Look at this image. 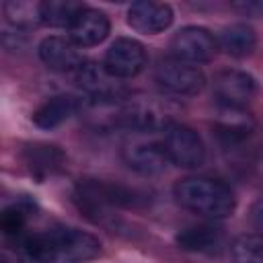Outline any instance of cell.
Returning <instances> with one entry per match:
<instances>
[{
    "mask_svg": "<svg viewBox=\"0 0 263 263\" xmlns=\"http://www.w3.org/2000/svg\"><path fill=\"white\" fill-rule=\"evenodd\" d=\"M175 199L189 212L212 218L224 220L232 216L236 208V197L230 185L214 177H185L175 183Z\"/></svg>",
    "mask_w": 263,
    "mask_h": 263,
    "instance_id": "cell-1",
    "label": "cell"
},
{
    "mask_svg": "<svg viewBox=\"0 0 263 263\" xmlns=\"http://www.w3.org/2000/svg\"><path fill=\"white\" fill-rule=\"evenodd\" d=\"M140 193L129 187L97 179L80 181L74 191V201L78 210L97 224H105L113 216L111 212L115 208H132L140 203Z\"/></svg>",
    "mask_w": 263,
    "mask_h": 263,
    "instance_id": "cell-2",
    "label": "cell"
},
{
    "mask_svg": "<svg viewBox=\"0 0 263 263\" xmlns=\"http://www.w3.org/2000/svg\"><path fill=\"white\" fill-rule=\"evenodd\" d=\"M160 144L171 164H177L183 168H197L205 162V146L199 134L181 121H171L162 129Z\"/></svg>",
    "mask_w": 263,
    "mask_h": 263,
    "instance_id": "cell-3",
    "label": "cell"
},
{
    "mask_svg": "<svg viewBox=\"0 0 263 263\" xmlns=\"http://www.w3.org/2000/svg\"><path fill=\"white\" fill-rule=\"evenodd\" d=\"M154 80L162 90L177 97H193L205 86V74L197 66L181 62L173 55L158 62L154 68Z\"/></svg>",
    "mask_w": 263,
    "mask_h": 263,
    "instance_id": "cell-4",
    "label": "cell"
},
{
    "mask_svg": "<svg viewBox=\"0 0 263 263\" xmlns=\"http://www.w3.org/2000/svg\"><path fill=\"white\" fill-rule=\"evenodd\" d=\"M218 51V39L203 27L189 25L179 29L171 39V53L173 58L187 62V64H205Z\"/></svg>",
    "mask_w": 263,
    "mask_h": 263,
    "instance_id": "cell-5",
    "label": "cell"
},
{
    "mask_svg": "<svg viewBox=\"0 0 263 263\" xmlns=\"http://www.w3.org/2000/svg\"><path fill=\"white\" fill-rule=\"evenodd\" d=\"M146 62H148L146 47L138 39L117 37L109 45L105 60H103V66L111 76L125 80V78L138 76L146 68Z\"/></svg>",
    "mask_w": 263,
    "mask_h": 263,
    "instance_id": "cell-6",
    "label": "cell"
},
{
    "mask_svg": "<svg viewBox=\"0 0 263 263\" xmlns=\"http://www.w3.org/2000/svg\"><path fill=\"white\" fill-rule=\"evenodd\" d=\"M51 234L58 249V263H86L101 253L99 238L80 228L55 226Z\"/></svg>",
    "mask_w": 263,
    "mask_h": 263,
    "instance_id": "cell-7",
    "label": "cell"
},
{
    "mask_svg": "<svg viewBox=\"0 0 263 263\" xmlns=\"http://www.w3.org/2000/svg\"><path fill=\"white\" fill-rule=\"evenodd\" d=\"M214 97L222 107L245 109L257 92V82L249 72L242 70H222L212 82Z\"/></svg>",
    "mask_w": 263,
    "mask_h": 263,
    "instance_id": "cell-8",
    "label": "cell"
},
{
    "mask_svg": "<svg viewBox=\"0 0 263 263\" xmlns=\"http://www.w3.org/2000/svg\"><path fill=\"white\" fill-rule=\"evenodd\" d=\"M76 82L82 88V92H86L99 105L115 103L125 92L121 80L115 78V76H111L105 70V66L103 64H97V62H86L76 72Z\"/></svg>",
    "mask_w": 263,
    "mask_h": 263,
    "instance_id": "cell-9",
    "label": "cell"
},
{
    "mask_svg": "<svg viewBox=\"0 0 263 263\" xmlns=\"http://www.w3.org/2000/svg\"><path fill=\"white\" fill-rule=\"evenodd\" d=\"M255 132V119L247 109L238 107H222L218 105V113L214 119V134L222 146H238Z\"/></svg>",
    "mask_w": 263,
    "mask_h": 263,
    "instance_id": "cell-10",
    "label": "cell"
},
{
    "mask_svg": "<svg viewBox=\"0 0 263 263\" xmlns=\"http://www.w3.org/2000/svg\"><path fill=\"white\" fill-rule=\"evenodd\" d=\"M41 62L55 72H78L86 62L80 47L70 37L49 35L39 43Z\"/></svg>",
    "mask_w": 263,
    "mask_h": 263,
    "instance_id": "cell-11",
    "label": "cell"
},
{
    "mask_svg": "<svg viewBox=\"0 0 263 263\" xmlns=\"http://www.w3.org/2000/svg\"><path fill=\"white\" fill-rule=\"evenodd\" d=\"M173 23V8L166 2L140 0L127 8V25L144 35H156Z\"/></svg>",
    "mask_w": 263,
    "mask_h": 263,
    "instance_id": "cell-12",
    "label": "cell"
},
{
    "mask_svg": "<svg viewBox=\"0 0 263 263\" xmlns=\"http://www.w3.org/2000/svg\"><path fill=\"white\" fill-rule=\"evenodd\" d=\"M109 31H111L109 16L99 8L84 6L74 18V23L68 27V37L78 47H92L105 41Z\"/></svg>",
    "mask_w": 263,
    "mask_h": 263,
    "instance_id": "cell-13",
    "label": "cell"
},
{
    "mask_svg": "<svg viewBox=\"0 0 263 263\" xmlns=\"http://www.w3.org/2000/svg\"><path fill=\"white\" fill-rule=\"evenodd\" d=\"M177 245L183 251L189 253H201V255H220L226 247V234L224 228L216 224H193L177 234Z\"/></svg>",
    "mask_w": 263,
    "mask_h": 263,
    "instance_id": "cell-14",
    "label": "cell"
},
{
    "mask_svg": "<svg viewBox=\"0 0 263 263\" xmlns=\"http://www.w3.org/2000/svg\"><path fill=\"white\" fill-rule=\"evenodd\" d=\"M123 158L127 162V166L144 177H154L166 171V166L171 164L164 148L160 142H140V144H132L125 148Z\"/></svg>",
    "mask_w": 263,
    "mask_h": 263,
    "instance_id": "cell-15",
    "label": "cell"
},
{
    "mask_svg": "<svg viewBox=\"0 0 263 263\" xmlns=\"http://www.w3.org/2000/svg\"><path fill=\"white\" fill-rule=\"evenodd\" d=\"M14 251L21 263H58V249L51 228L41 232H25L14 240Z\"/></svg>",
    "mask_w": 263,
    "mask_h": 263,
    "instance_id": "cell-16",
    "label": "cell"
},
{
    "mask_svg": "<svg viewBox=\"0 0 263 263\" xmlns=\"http://www.w3.org/2000/svg\"><path fill=\"white\" fill-rule=\"evenodd\" d=\"M23 160L37 181H45L64 166L66 154L53 144H29L23 150Z\"/></svg>",
    "mask_w": 263,
    "mask_h": 263,
    "instance_id": "cell-17",
    "label": "cell"
},
{
    "mask_svg": "<svg viewBox=\"0 0 263 263\" xmlns=\"http://www.w3.org/2000/svg\"><path fill=\"white\" fill-rule=\"evenodd\" d=\"M80 109V101L72 95H55L41 103L33 113V123L39 129H53L70 119Z\"/></svg>",
    "mask_w": 263,
    "mask_h": 263,
    "instance_id": "cell-18",
    "label": "cell"
},
{
    "mask_svg": "<svg viewBox=\"0 0 263 263\" xmlns=\"http://www.w3.org/2000/svg\"><path fill=\"white\" fill-rule=\"evenodd\" d=\"M257 45V35L251 25L247 23H234L222 29L218 35V49L232 58H247L253 53Z\"/></svg>",
    "mask_w": 263,
    "mask_h": 263,
    "instance_id": "cell-19",
    "label": "cell"
},
{
    "mask_svg": "<svg viewBox=\"0 0 263 263\" xmlns=\"http://www.w3.org/2000/svg\"><path fill=\"white\" fill-rule=\"evenodd\" d=\"M82 8H84V4L74 2V0H45L39 6L41 23L49 25V27H66L68 29Z\"/></svg>",
    "mask_w": 263,
    "mask_h": 263,
    "instance_id": "cell-20",
    "label": "cell"
},
{
    "mask_svg": "<svg viewBox=\"0 0 263 263\" xmlns=\"http://www.w3.org/2000/svg\"><path fill=\"white\" fill-rule=\"evenodd\" d=\"M31 212H33V205L27 199H21V201L8 205L0 218V228H2L4 236L12 238V240L21 238L27 232V222H29Z\"/></svg>",
    "mask_w": 263,
    "mask_h": 263,
    "instance_id": "cell-21",
    "label": "cell"
},
{
    "mask_svg": "<svg viewBox=\"0 0 263 263\" xmlns=\"http://www.w3.org/2000/svg\"><path fill=\"white\" fill-rule=\"evenodd\" d=\"M232 263H263V236L261 234H242L234 238Z\"/></svg>",
    "mask_w": 263,
    "mask_h": 263,
    "instance_id": "cell-22",
    "label": "cell"
},
{
    "mask_svg": "<svg viewBox=\"0 0 263 263\" xmlns=\"http://www.w3.org/2000/svg\"><path fill=\"white\" fill-rule=\"evenodd\" d=\"M41 2H6L4 4V14L10 25L16 29H27L35 23H41V12H39Z\"/></svg>",
    "mask_w": 263,
    "mask_h": 263,
    "instance_id": "cell-23",
    "label": "cell"
},
{
    "mask_svg": "<svg viewBox=\"0 0 263 263\" xmlns=\"http://www.w3.org/2000/svg\"><path fill=\"white\" fill-rule=\"evenodd\" d=\"M232 8L240 10L247 16H263V2L261 0H247V2H236Z\"/></svg>",
    "mask_w": 263,
    "mask_h": 263,
    "instance_id": "cell-24",
    "label": "cell"
},
{
    "mask_svg": "<svg viewBox=\"0 0 263 263\" xmlns=\"http://www.w3.org/2000/svg\"><path fill=\"white\" fill-rule=\"evenodd\" d=\"M249 218H251V224L253 228L263 236V197H259L253 205H251V212H249Z\"/></svg>",
    "mask_w": 263,
    "mask_h": 263,
    "instance_id": "cell-25",
    "label": "cell"
},
{
    "mask_svg": "<svg viewBox=\"0 0 263 263\" xmlns=\"http://www.w3.org/2000/svg\"><path fill=\"white\" fill-rule=\"evenodd\" d=\"M255 171H257L259 177H263V146H261V150L255 156Z\"/></svg>",
    "mask_w": 263,
    "mask_h": 263,
    "instance_id": "cell-26",
    "label": "cell"
},
{
    "mask_svg": "<svg viewBox=\"0 0 263 263\" xmlns=\"http://www.w3.org/2000/svg\"><path fill=\"white\" fill-rule=\"evenodd\" d=\"M0 263H8V261H6V259H2V261H0Z\"/></svg>",
    "mask_w": 263,
    "mask_h": 263,
    "instance_id": "cell-27",
    "label": "cell"
}]
</instances>
